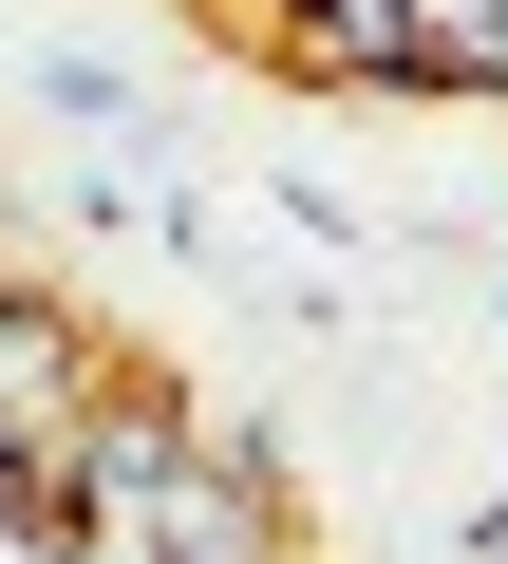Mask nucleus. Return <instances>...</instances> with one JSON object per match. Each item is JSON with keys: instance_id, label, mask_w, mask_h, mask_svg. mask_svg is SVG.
Segmentation results:
<instances>
[{"instance_id": "nucleus-1", "label": "nucleus", "mask_w": 508, "mask_h": 564, "mask_svg": "<svg viewBox=\"0 0 508 564\" xmlns=\"http://www.w3.org/2000/svg\"><path fill=\"white\" fill-rule=\"evenodd\" d=\"M207 20H226V39H245V20H264V0H207Z\"/></svg>"}]
</instances>
